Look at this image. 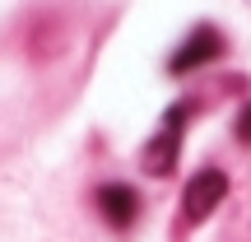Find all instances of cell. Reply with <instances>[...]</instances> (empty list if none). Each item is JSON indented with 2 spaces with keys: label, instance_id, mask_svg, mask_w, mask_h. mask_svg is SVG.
<instances>
[{
  "label": "cell",
  "instance_id": "4",
  "mask_svg": "<svg viewBox=\"0 0 251 242\" xmlns=\"http://www.w3.org/2000/svg\"><path fill=\"white\" fill-rule=\"evenodd\" d=\"M98 215L107 219L112 228L135 224V215H140V196H135V187H126V182H107V187H98Z\"/></svg>",
  "mask_w": 251,
  "mask_h": 242
},
{
  "label": "cell",
  "instance_id": "5",
  "mask_svg": "<svg viewBox=\"0 0 251 242\" xmlns=\"http://www.w3.org/2000/svg\"><path fill=\"white\" fill-rule=\"evenodd\" d=\"M237 140H251V103L242 108V117H237Z\"/></svg>",
  "mask_w": 251,
  "mask_h": 242
},
{
  "label": "cell",
  "instance_id": "1",
  "mask_svg": "<svg viewBox=\"0 0 251 242\" xmlns=\"http://www.w3.org/2000/svg\"><path fill=\"white\" fill-rule=\"evenodd\" d=\"M191 117V103H177V108L168 112V121H163V131L149 140V154H144V168L153 172V177H168L172 168H177V149H181V126Z\"/></svg>",
  "mask_w": 251,
  "mask_h": 242
},
{
  "label": "cell",
  "instance_id": "3",
  "mask_svg": "<svg viewBox=\"0 0 251 242\" xmlns=\"http://www.w3.org/2000/svg\"><path fill=\"white\" fill-rule=\"evenodd\" d=\"M224 52V37L214 33V28H196V33L186 37V42L172 52V61H168V70L172 75H186V70H200V65H209L214 56Z\"/></svg>",
  "mask_w": 251,
  "mask_h": 242
},
{
  "label": "cell",
  "instance_id": "2",
  "mask_svg": "<svg viewBox=\"0 0 251 242\" xmlns=\"http://www.w3.org/2000/svg\"><path fill=\"white\" fill-rule=\"evenodd\" d=\"M224 196H228V172H219V168L196 172V177H191V187H186V200H181L186 224H205V219L219 210V200H224Z\"/></svg>",
  "mask_w": 251,
  "mask_h": 242
}]
</instances>
